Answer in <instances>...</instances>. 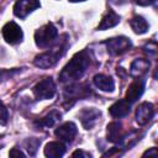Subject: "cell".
Here are the masks:
<instances>
[{"instance_id":"obj_13","label":"cell","mask_w":158,"mask_h":158,"mask_svg":"<svg viewBox=\"0 0 158 158\" xmlns=\"http://www.w3.org/2000/svg\"><path fill=\"white\" fill-rule=\"evenodd\" d=\"M106 137H107V141L109 142L120 143L122 141V138H123V135H122V125L120 122H117V121L110 122L107 125Z\"/></svg>"},{"instance_id":"obj_5","label":"cell","mask_w":158,"mask_h":158,"mask_svg":"<svg viewBox=\"0 0 158 158\" xmlns=\"http://www.w3.org/2000/svg\"><path fill=\"white\" fill-rule=\"evenodd\" d=\"M106 49L110 54L112 56H120L127 51H130V48L132 47V43L130 41V38L125 37V36H118V37H114L110 38L105 42Z\"/></svg>"},{"instance_id":"obj_4","label":"cell","mask_w":158,"mask_h":158,"mask_svg":"<svg viewBox=\"0 0 158 158\" xmlns=\"http://www.w3.org/2000/svg\"><path fill=\"white\" fill-rule=\"evenodd\" d=\"M33 95L36 96L37 100H48L52 99L57 91L56 88V83L53 81L52 78H44L41 81H38L33 89Z\"/></svg>"},{"instance_id":"obj_18","label":"cell","mask_w":158,"mask_h":158,"mask_svg":"<svg viewBox=\"0 0 158 158\" xmlns=\"http://www.w3.org/2000/svg\"><path fill=\"white\" fill-rule=\"evenodd\" d=\"M130 26L131 28L133 30L135 33L137 35H143L148 31V22L142 17V16H133L131 20H130Z\"/></svg>"},{"instance_id":"obj_19","label":"cell","mask_w":158,"mask_h":158,"mask_svg":"<svg viewBox=\"0 0 158 158\" xmlns=\"http://www.w3.org/2000/svg\"><path fill=\"white\" fill-rule=\"evenodd\" d=\"M59 118H60V112H58L57 110H53V111H51L49 114H47L44 117H42V118H40L38 121H36L35 125H37L38 127L48 128V127H52Z\"/></svg>"},{"instance_id":"obj_17","label":"cell","mask_w":158,"mask_h":158,"mask_svg":"<svg viewBox=\"0 0 158 158\" xmlns=\"http://www.w3.org/2000/svg\"><path fill=\"white\" fill-rule=\"evenodd\" d=\"M120 22V16L112 11V10H109L101 19L99 26H98V30L99 31H104V30H107V28H111L114 26H116L117 23Z\"/></svg>"},{"instance_id":"obj_26","label":"cell","mask_w":158,"mask_h":158,"mask_svg":"<svg viewBox=\"0 0 158 158\" xmlns=\"http://www.w3.org/2000/svg\"><path fill=\"white\" fill-rule=\"evenodd\" d=\"M143 156H157V151H156V148H152L151 151H147V152H144L143 153Z\"/></svg>"},{"instance_id":"obj_2","label":"cell","mask_w":158,"mask_h":158,"mask_svg":"<svg viewBox=\"0 0 158 158\" xmlns=\"http://www.w3.org/2000/svg\"><path fill=\"white\" fill-rule=\"evenodd\" d=\"M65 48H67L65 40H62L60 42H57L56 46L51 51H47L44 53H41V54L36 56L35 59H33V64L36 67H38V68L48 69V68L53 67L58 62V59L65 52Z\"/></svg>"},{"instance_id":"obj_15","label":"cell","mask_w":158,"mask_h":158,"mask_svg":"<svg viewBox=\"0 0 158 158\" xmlns=\"http://www.w3.org/2000/svg\"><path fill=\"white\" fill-rule=\"evenodd\" d=\"M65 153V146L60 141H53L46 144L44 156L48 158H58Z\"/></svg>"},{"instance_id":"obj_27","label":"cell","mask_w":158,"mask_h":158,"mask_svg":"<svg viewBox=\"0 0 158 158\" xmlns=\"http://www.w3.org/2000/svg\"><path fill=\"white\" fill-rule=\"evenodd\" d=\"M70 2H79V1H85V0H69Z\"/></svg>"},{"instance_id":"obj_16","label":"cell","mask_w":158,"mask_h":158,"mask_svg":"<svg viewBox=\"0 0 158 158\" xmlns=\"http://www.w3.org/2000/svg\"><path fill=\"white\" fill-rule=\"evenodd\" d=\"M149 69V60L144 58H137L131 63L130 67V74L135 78H138L143 75Z\"/></svg>"},{"instance_id":"obj_6","label":"cell","mask_w":158,"mask_h":158,"mask_svg":"<svg viewBox=\"0 0 158 158\" xmlns=\"http://www.w3.org/2000/svg\"><path fill=\"white\" fill-rule=\"evenodd\" d=\"M2 37L4 40L10 43V44H17L22 41L23 38V32L21 30V27L14 22V21H10L7 22L4 27H2Z\"/></svg>"},{"instance_id":"obj_22","label":"cell","mask_w":158,"mask_h":158,"mask_svg":"<svg viewBox=\"0 0 158 158\" xmlns=\"http://www.w3.org/2000/svg\"><path fill=\"white\" fill-rule=\"evenodd\" d=\"M9 120V112L6 106L0 101V125H6Z\"/></svg>"},{"instance_id":"obj_3","label":"cell","mask_w":158,"mask_h":158,"mask_svg":"<svg viewBox=\"0 0 158 158\" xmlns=\"http://www.w3.org/2000/svg\"><path fill=\"white\" fill-rule=\"evenodd\" d=\"M57 37H58L57 27L51 22L40 27L35 32V42H36L37 47H40V48H46V47L53 44L56 42Z\"/></svg>"},{"instance_id":"obj_23","label":"cell","mask_w":158,"mask_h":158,"mask_svg":"<svg viewBox=\"0 0 158 158\" xmlns=\"http://www.w3.org/2000/svg\"><path fill=\"white\" fill-rule=\"evenodd\" d=\"M9 156L10 157H25V153L21 151V149H19V148H12L10 152H9Z\"/></svg>"},{"instance_id":"obj_14","label":"cell","mask_w":158,"mask_h":158,"mask_svg":"<svg viewBox=\"0 0 158 158\" xmlns=\"http://www.w3.org/2000/svg\"><path fill=\"white\" fill-rule=\"evenodd\" d=\"M93 81L95 84L96 88H99L100 90L102 91H107V93H111L114 91L115 89V81L109 75H105V74H96L94 78H93Z\"/></svg>"},{"instance_id":"obj_9","label":"cell","mask_w":158,"mask_h":158,"mask_svg":"<svg viewBox=\"0 0 158 158\" xmlns=\"http://www.w3.org/2000/svg\"><path fill=\"white\" fill-rule=\"evenodd\" d=\"M144 85H146V80L142 79V78H137L135 79V81H132L126 91V100L130 102V104H133L136 102L143 94L144 91Z\"/></svg>"},{"instance_id":"obj_12","label":"cell","mask_w":158,"mask_h":158,"mask_svg":"<svg viewBox=\"0 0 158 158\" xmlns=\"http://www.w3.org/2000/svg\"><path fill=\"white\" fill-rule=\"evenodd\" d=\"M130 111H131V104L126 99H121V100L116 101L109 109L110 115L112 117H116V118H121V117L127 116L130 114Z\"/></svg>"},{"instance_id":"obj_10","label":"cell","mask_w":158,"mask_h":158,"mask_svg":"<svg viewBox=\"0 0 158 158\" xmlns=\"http://www.w3.org/2000/svg\"><path fill=\"white\" fill-rule=\"evenodd\" d=\"M153 116H154V106H153V104L144 101L137 107L135 118H136V122L138 125L143 126V125L148 123L152 120Z\"/></svg>"},{"instance_id":"obj_20","label":"cell","mask_w":158,"mask_h":158,"mask_svg":"<svg viewBox=\"0 0 158 158\" xmlns=\"http://www.w3.org/2000/svg\"><path fill=\"white\" fill-rule=\"evenodd\" d=\"M90 88H85L83 89V85H74V86H70L69 90L65 91V99H73V100H77V99H81V98H85L89 95Z\"/></svg>"},{"instance_id":"obj_7","label":"cell","mask_w":158,"mask_h":158,"mask_svg":"<svg viewBox=\"0 0 158 158\" xmlns=\"http://www.w3.org/2000/svg\"><path fill=\"white\" fill-rule=\"evenodd\" d=\"M100 116H101V111L95 107H85L79 112L80 122L86 130H91L96 125Z\"/></svg>"},{"instance_id":"obj_11","label":"cell","mask_w":158,"mask_h":158,"mask_svg":"<svg viewBox=\"0 0 158 158\" xmlns=\"http://www.w3.org/2000/svg\"><path fill=\"white\" fill-rule=\"evenodd\" d=\"M78 130H77V125L74 122H64L63 125H60L58 128H56L54 135L64 142H72L74 139V137L77 136Z\"/></svg>"},{"instance_id":"obj_1","label":"cell","mask_w":158,"mask_h":158,"mask_svg":"<svg viewBox=\"0 0 158 158\" xmlns=\"http://www.w3.org/2000/svg\"><path fill=\"white\" fill-rule=\"evenodd\" d=\"M89 64H90V54L86 49L75 53L73 58L62 69L59 74V81L64 84H69L79 80L86 72Z\"/></svg>"},{"instance_id":"obj_25","label":"cell","mask_w":158,"mask_h":158,"mask_svg":"<svg viewBox=\"0 0 158 158\" xmlns=\"http://www.w3.org/2000/svg\"><path fill=\"white\" fill-rule=\"evenodd\" d=\"M72 156H73V157H84V158L91 157V154H90V153H86V152H84V151H75Z\"/></svg>"},{"instance_id":"obj_8","label":"cell","mask_w":158,"mask_h":158,"mask_svg":"<svg viewBox=\"0 0 158 158\" xmlns=\"http://www.w3.org/2000/svg\"><path fill=\"white\" fill-rule=\"evenodd\" d=\"M40 5L38 0H17L14 6V14L20 19H25L33 10L40 7Z\"/></svg>"},{"instance_id":"obj_24","label":"cell","mask_w":158,"mask_h":158,"mask_svg":"<svg viewBox=\"0 0 158 158\" xmlns=\"http://www.w3.org/2000/svg\"><path fill=\"white\" fill-rule=\"evenodd\" d=\"M157 0H135V2L136 4H138V5H141V6H147V5H152V4H154Z\"/></svg>"},{"instance_id":"obj_21","label":"cell","mask_w":158,"mask_h":158,"mask_svg":"<svg viewBox=\"0 0 158 158\" xmlns=\"http://www.w3.org/2000/svg\"><path fill=\"white\" fill-rule=\"evenodd\" d=\"M40 143H41V141H38L37 138H28L26 141V148H27L30 156H35L36 154V151H37Z\"/></svg>"}]
</instances>
